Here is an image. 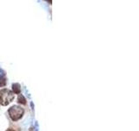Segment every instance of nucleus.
Masks as SVG:
<instances>
[{"label": "nucleus", "instance_id": "7ed1b4c3", "mask_svg": "<svg viewBox=\"0 0 139 131\" xmlns=\"http://www.w3.org/2000/svg\"><path fill=\"white\" fill-rule=\"evenodd\" d=\"M12 90L15 94H20V91H21V87L18 83H14L12 84Z\"/></svg>", "mask_w": 139, "mask_h": 131}, {"label": "nucleus", "instance_id": "20e7f679", "mask_svg": "<svg viewBox=\"0 0 139 131\" xmlns=\"http://www.w3.org/2000/svg\"><path fill=\"white\" fill-rule=\"evenodd\" d=\"M18 101L20 104H23V105H25V104H26V100H25V97H24V95H22V94H19V95H18Z\"/></svg>", "mask_w": 139, "mask_h": 131}, {"label": "nucleus", "instance_id": "39448f33", "mask_svg": "<svg viewBox=\"0 0 139 131\" xmlns=\"http://www.w3.org/2000/svg\"><path fill=\"white\" fill-rule=\"evenodd\" d=\"M6 85V79L3 77L0 78V87H4Z\"/></svg>", "mask_w": 139, "mask_h": 131}, {"label": "nucleus", "instance_id": "423d86ee", "mask_svg": "<svg viewBox=\"0 0 139 131\" xmlns=\"http://www.w3.org/2000/svg\"><path fill=\"white\" fill-rule=\"evenodd\" d=\"M4 75H5V73H4V71L2 70V69L0 68V78H3Z\"/></svg>", "mask_w": 139, "mask_h": 131}, {"label": "nucleus", "instance_id": "f257e3e1", "mask_svg": "<svg viewBox=\"0 0 139 131\" xmlns=\"http://www.w3.org/2000/svg\"><path fill=\"white\" fill-rule=\"evenodd\" d=\"M14 94L9 89H3L0 91V104L7 106L13 101Z\"/></svg>", "mask_w": 139, "mask_h": 131}, {"label": "nucleus", "instance_id": "f03ea898", "mask_svg": "<svg viewBox=\"0 0 139 131\" xmlns=\"http://www.w3.org/2000/svg\"><path fill=\"white\" fill-rule=\"evenodd\" d=\"M8 113L11 120L16 121L22 118L24 113H25V110H24V108H22L19 106H13L9 109Z\"/></svg>", "mask_w": 139, "mask_h": 131}, {"label": "nucleus", "instance_id": "0eeeda50", "mask_svg": "<svg viewBox=\"0 0 139 131\" xmlns=\"http://www.w3.org/2000/svg\"><path fill=\"white\" fill-rule=\"evenodd\" d=\"M6 131H14V129H12V128H8Z\"/></svg>", "mask_w": 139, "mask_h": 131}]
</instances>
